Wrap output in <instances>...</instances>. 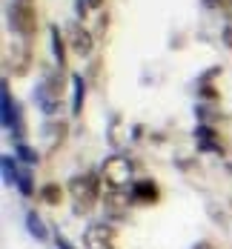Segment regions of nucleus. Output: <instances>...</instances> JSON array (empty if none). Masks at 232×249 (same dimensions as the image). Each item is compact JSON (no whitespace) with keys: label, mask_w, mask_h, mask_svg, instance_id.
Here are the masks:
<instances>
[{"label":"nucleus","mask_w":232,"mask_h":249,"mask_svg":"<svg viewBox=\"0 0 232 249\" xmlns=\"http://www.w3.org/2000/svg\"><path fill=\"white\" fill-rule=\"evenodd\" d=\"M18 192L23 198H32L35 195V172L32 166H20V175H18Z\"/></svg>","instance_id":"dca6fc26"},{"label":"nucleus","mask_w":232,"mask_h":249,"mask_svg":"<svg viewBox=\"0 0 232 249\" xmlns=\"http://www.w3.org/2000/svg\"><path fill=\"white\" fill-rule=\"evenodd\" d=\"M57 249H75V247H72V244H69L63 235H57Z\"/></svg>","instance_id":"b1692460"},{"label":"nucleus","mask_w":232,"mask_h":249,"mask_svg":"<svg viewBox=\"0 0 232 249\" xmlns=\"http://www.w3.org/2000/svg\"><path fill=\"white\" fill-rule=\"evenodd\" d=\"M75 9H77V18H86V15H89V12H86V9H89V3H86V0H77Z\"/></svg>","instance_id":"5701e85b"},{"label":"nucleus","mask_w":232,"mask_h":249,"mask_svg":"<svg viewBox=\"0 0 232 249\" xmlns=\"http://www.w3.org/2000/svg\"><path fill=\"white\" fill-rule=\"evenodd\" d=\"M3 180L9 183V186H18V175H20V166H18V160H12L9 155H3Z\"/></svg>","instance_id":"f3484780"},{"label":"nucleus","mask_w":232,"mask_h":249,"mask_svg":"<svg viewBox=\"0 0 232 249\" xmlns=\"http://www.w3.org/2000/svg\"><path fill=\"white\" fill-rule=\"evenodd\" d=\"M26 229H29V235H32L37 244L49 241V229H46V224L40 221V215H37V212H26Z\"/></svg>","instance_id":"4468645a"},{"label":"nucleus","mask_w":232,"mask_h":249,"mask_svg":"<svg viewBox=\"0 0 232 249\" xmlns=\"http://www.w3.org/2000/svg\"><path fill=\"white\" fill-rule=\"evenodd\" d=\"M198 98L206 100V103H218V100H221V92L212 89L209 83H198Z\"/></svg>","instance_id":"6ab92c4d"},{"label":"nucleus","mask_w":232,"mask_h":249,"mask_svg":"<svg viewBox=\"0 0 232 249\" xmlns=\"http://www.w3.org/2000/svg\"><path fill=\"white\" fill-rule=\"evenodd\" d=\"M9 23L15 29V35H20V37L29 40L37 32V12H35V6L26 3V0H15L12 9H9Z\"/></svg>","instance_id":"7ed1b4c3"},{"label":"nucleus","mask_w":232,"mask_h":249,"mask_svg":"<svg viewBox=\"0 0 232 249\" xmlns=\"http://www.w3.org/2000/svg\"><path fill=\"white\" fill-rule=\"evenodd\" d=\"M195 143H198V152H215V155L224 152V143H221L215 126H209V124L195 126Z\"/></svg>","instance_id":"1a4fd4ad"},{"label":"nucleus","mask_w":232,"mask_h":249,"mask_svg":"<svg viewBox=\"0 0 232 249\" xmlns=\"http://www.w3.org/2000/svg\"><path fill=\"white\" fill-rule=\"evenodd\" d=\"M32 69V49L29 46H15L9 54V72L15 77H23Z\"/></svg>","instance_id":"9d476101"},{"label":"nucleus","mask_w":232,"mask_h":249,"mask_svg":"<svg viewBox=\"0 0 232 249\" xmlns=\"http://www.w3.org/2000/svg\"><path fill=\"white\" fill-rule=\"evenodd\" d=\"M112 238H115V229L106 226V224H92L86 232H83V244H86V249H115Z\"/></svg>","instance_id":"423d86ee"},{"label":"nucleus","mask_w":232,"mask_h":249,"mask_svg":"<svg viewBox=\"0 0 232 249\" xmlns=\"http://www.w3.org/2000/svg\"><path fill=\"white\" fill-rule=\"evenodd\" d=\"M49 43H52V57H54L57 69H66V43H63L57 26H49Z\"/></svg>","instance_id":"9b49d317"},{"label":"nucleus","mask_w":232,"mask_h":249,"mask_svg":"<svg viewBox=\"0 0 232 249\" xmlns=\"http://www.w3.org/2000/svg\"><path fill=\"white\" fill-rule=\"evenodd\" d=\"M204 3L212 12H218V15H224V18H232V0H204Z\"/></svg>","instance_id":"aec40b11"},{"label":"nucleus","mask_w":232,"mask_h":249,"mask_svg":"<svg viewBox=\"0 0 232 249\" xmlns=\"http://www.w3.org/2000/svg\"><path fill=\"white\" fill-rule=\"evenodd\" d=\"M26 3H32V0H26Z\"/></svg>","instance_id":"bb28decb"},{"label":"nucleus","mask_w":232,"mask_h":249,"mask_svg":"<svg viewBox=\"0 0 232 249\" xmlns=\"http://www.w3.org/2000/svg\"><path fill=\"white\" fill-rule=\"evenodd\" d=\"M0 98H3V106H0L3 126H6L9 132H15V135H18V141H20V135H23V121H20L18 103H15V98H12V89H9V83H6V80L0 83Z\"/></svg>","instance_id":"20e7f679"},{"label":"nucleus","mask_w":232,"mask_h":249,"mask_svg":"<svg viewBox=\"0 0 232 249\" xmlns=\"http://www.w3.org/2000/svg\"><path fill=\"white\" fill-rule=\"evenodd\" d=\"M15 155H18L20 160H26V166H35V163L40 160V155L32 149L29 143H23V141H18V146H15Z\"/></svg>","instance_id":"a211bd4d"},{"label":"nucleus","mask_w":232,"mask_h":249,"mask_svg":"<svg viewBox=\"0 0 232 249\" xmlns=\"http://www.w3.org/2000/svg\"><path fill=\"white\" fill-rule=\"evenodd\" d=\"M129 203H135V200H132V195H126L124 189H109V192H106V198H103L106 215H109V218H115V221H121V218L129 212Z\"/></svg>","instance_id":"6e6552de"},{"label":"nucleus","mask_w":232,"mask_h":249,"mask_svg":"<svg viewBox=\"0 0 232 249\" xmlns=\"http://www.w3.org/2000/svg\"><path fill=\"white\" fill-rule=\"evenodd\" d=\"M227 169H230V172H232V163H230V166H227Z\"/></svg>","instance_id":"a878e982"},{"label":"nucleus","mask_w":232,"mask_h":249,"mask_svg":"<svg viewBox=\"0 0 232 249\" xmlns=\"http://www.w3.org/2000/svg\"><path fill=\"white\" fill-rule=\"evenodd\" d=\"M129 195L135 203H143V206H152L161 200V186L155 183L152 178H141V180H135L132 183V189H129Z\"/></svg>","instance_id":"0eeeda50"},{"label":"nucleus","mask_w":232,"mask_h":249,"mask_svg":"<svg viewBox=\"0 0 232 249\" xmlns=\"http://www.w3.org/2000/svg\"><path fill=\"white\" fill-rule=\"evenodd\" d=\"M221 40H224V46H230V49H232V23L224 26V32H221Z\"/></svg>","instance_id":"4be33fe9"},{"label":"nucleus","mask_w":232,"mask_h":249,"mask_svg":"<svg viewBox=\"0 0 232 249\" xmlns=\"http://www.w3.org/2000/svg\"><path fill=\"white\" fill-rule=\"evenodd\" d=\"M66 189L60 186V183H54V180H49V183H43L40 186V200L46 203V206H60L63 200H66Z\"/></svg>","instance_id":"ddd939ff"},{"label":"nucleus","mask_w":232,"mask_h":249,"mask_svg":"<svg viewBox=\"0 0 232 249\" xmlns=\"http://www.w3.org/2000/svg\"><path fill=\"white\" fill-rule=\"evenodd\" d=\"M66 32H69V35H66V40H69L72 52H75L77 57H89V54H92V49H95V32H89V29L80 23V20L69 23V29H66Z\"/></svg>","instance_id":"39448f33"},{"label":"nucleus","mask_w":232,"mask_h":249,"mask_svg":"<svg viewBox=\"0 0 232 249\" xmlns=\"http://www.w3.org/2000/svg\"><path fill=\"white\" fill-rule=\"evenodd\" d=\"M101 178L109 189H124L129 183H135L132 180L135 178V166H132V160L126 155H109L101 163Z\"/></svg>","instance_id":"f03ea898"},{"label":"nucleus","mask_w":232,"mask_h":249,"mask_svg":"<svg viewBox=\"0 0 232 249\" xmlns=\"http://www.w3.org/2000/svg\"><path fill=\"white\" fill-rule=\"evenodd\" d=\"M86 3H89V9H101L106 0H86Z\"/></svg>","instance_id":"393cba45"},{"label":"nucleus","mask_w":232,"mask_h":249,"mask_svg":"<svg viewBox=\"0 0 232 249\" xmlns=\"http://www.w3.org/2000/svg\"><path fill=\"white\" fill-rule=\"evenodd\" d=\"M83 100H86V77L72 75V115L75 118L83 115Z\"/></svg>","instance_id":"f8f14e48"},{"label":"nucleus","mask_w":232,"mask_h":249,"mask_svg":"<svg viewBox=\"0 0 232 249\" xmlns=\"http://www.w3.org/2000/svg\"><path fill=\"white\" fill-rule=\"evenodd\" d=\"M101 175H75V178H69V183H66V192H69V198H72V212L75 215H89L92 212V206L98 203L101 198Z\"/></svg>","instance_id":"f257e3e1"},{"label":"nucleus","mask_w":232,"mask_h":249,"mask_svg":"<svg viewBox=\"0 0 232 249\" xmlns=\"http://www.w3.org/2000/svg\"><path fill=\"white\" fill-rule=\"evenodd\" d=\"M109 29V15H101V20H98V29H95V37H106L103 32Z\"/></svg>","instance_id":"412c9836"},{"label":"nucleus","mask_w":232,"mask_h":249,"mask_svg":"<svg viewBox=\"0 0 232 249\" xmlns=\"http://www.w3.org/2000/svg\"><path fill=\"white\" fill-rule=\"evenodd\" d=\"M46 95H52V98H60L63 95V89H66V80H63V69H54V72H49V77H46V83L40 86Z\"/></svg>","instance_id":"2eb2a0df"}]
</instances>
